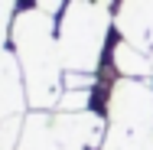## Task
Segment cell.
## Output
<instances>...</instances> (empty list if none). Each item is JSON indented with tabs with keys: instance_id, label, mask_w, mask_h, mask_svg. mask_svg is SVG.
<instances>
[{
	"instance_id": "10",
	"label": "cell",
	"mask_w": 153,
	"mask_h": 150,
	"mask_svg": "<svg viewBox=\"0 0 153 150\" xmlns=\"http://www.w3.org/2000/svg\"><path fill=\"white\" fill-rule=\"evenodd\" d=\"M33 7L42 10V13H49V16H56V13H62L68 3H65V0H33Z\"/></svg>"
},
{
	"instance_id": "7",
	"label": "cell",
	"mask_w": 153,
	"mask_h": 150,
	"mask_svg": "<svg viewBox=\"0 0 153 150\" xmlns=\"http://www.w3.org/2000/svg\"><path fill=\"white\" fill-rule=\"evenodd\" d=\"M88 104H91V88H65L59 98V104H56V111H88Z\"/></svg>"
},
{
	"instance_id": "8",
	"label": "cell",
	"mask_w": 153,
	"mask_h": 150,
	"mask_svg": "<svg viewBox=\"0 0 153 150\" xmlns=\"http://www.w3.org/2000/svg\"><path fill=\"white\" fill-rule=\"evenodd\" d=\"M13 7H0V72H3V65H7V56H10V49H7V36H10V26H13Z\"/></svg>"
},
{
	"instance_id": "4",
	"label": "cell",
	"mask_w": 153,
	"mask_h": 150,
	"mask_svg": "<svg viewBox=\"0 0 153 150\" xmlns=\"http://www.w3.org/2000/svg\"><path fill=\"white\" fill-rule=\"evenodd\" d=\"M52 134L65 147L78 150H101L104 134H108V121L91 114V111H56L52 114Z\"/></svg>"
},
{
	"instance_id": "5",
	"label": "cell",
	"mask_w": 153,
	"mask_h": 150,
	"mask_svg": "<svg viewBox=\"0 0 153 150\" xmlns=\"http://www.w3.org/2000/svg\"><path fill=\"white\" fill-rule=\"evenodd\" d=\"M121 39L153 52V0H121L114 13Z\"/></svg>"
},
{
	"instance_id": "6",
	"label": "cell",
	"mask_w": 153,
	"mask_h": 150,
	"mask_svg": "<svg viewBox=\"0 0 153 150\" xmlns=\"http://www.w3.org/2000/svg\"><path fill=\"white\" fill-rule=\"evenodd\" d=\"M111 59H114V69L121 72L124 78H153V52L127 43V39H121L114 46Z\"/></svg>"
},
{
	"instance_id": "9",
	"label": "cell",
	"mask_w": 153,
	"mask_h": 150,
	"mask_svg": "<svg viewBox=\"0 0 153 150\" xmlns=\"http://www.w3.org/2000/svg\"><path fill=\"white\" fill-rule=\"evenodd\" d=\"M62 85H65V88H91L94 75H91V72H65Z\"/></svg>"
},
{
	"instance_id": "3",
	"label": "cell",
	"mask_w": 153,
	"mask_h": 150,
	"mask_svg": "<svg viewBox=\"0 0 153 150\" xmlns=\"http://www.w3.org/2000/svg\"><path fill=\"white\" fill-rule=\"evenodd\" d=\"M101 150H153L150 78H117L108 95V134Z\"/></svg>"
},
{
	"instance_id": "2",
	"label": "cell",
	"mask_w": 153,
	"mask_h": 150,
	"mask_svg": "<svg viewBox=\"0 0 153 150\" xmlns=\"http://www.w3.org/2000/svg\"><path fill=\"white\" fill-rule=\"evenodd\" d=\"M114 23L111 0H72L62 10L59 36V59L65 72H98L108 30Z\"/></svg>"
},
{
	"instance_id": "11",
	"label": "cell",
	"mask_w": 153,
	"mask_h": 150,
	"mask_svg": "<svg viewBox=\"0 0 153 150\" xmlns=\"http://www.w3.org/2000/svg\"><path fill=\"white\" fill-rule=\"evenodd\" d=\"M13 3H16V0H0V7H13Z\"/></svg>"
},
{
	"instance_id": "1",
	"label": "cell",
	"mask_w": 153,
	"mask_h": 150,
	"mask_svg": "<svg viewBox=\"0 0 153 150\" xmlns=\"http://www.w3.org/2000/svg\"><path fill=\"white\" fill-rule=\"evenodd\" d=\"M10 39H13V56L23 69L30 108L33 111L56 108L62 91H65L62 88L65 69H62V59H59V36H56L52 16L36 10V7L20 10L13 16Z\"/></svg>"
}]
</instances>
